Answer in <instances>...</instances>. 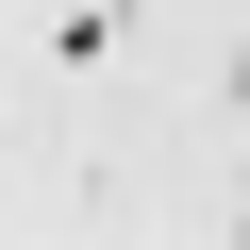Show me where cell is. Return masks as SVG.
Returning <instances> with one entry per match:
<instances>
[{
	"label": "cell",
	"instance_id": "obj_1",
	"mask_svg": "<svg viewBox=\"0 0 250 250\" xmlns=\"http://www.w3.org/2000/svg\"><path fill=\"white\" fill-rule=\"evenodd\" d=\"M233 233H250V217H233Z\"/></svg>",
	"mask_w": 250,
	"mask_h": 250
}]
</instances>
